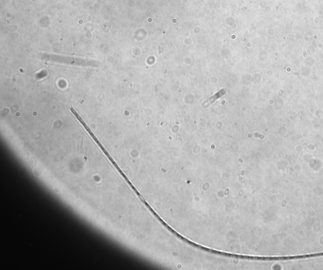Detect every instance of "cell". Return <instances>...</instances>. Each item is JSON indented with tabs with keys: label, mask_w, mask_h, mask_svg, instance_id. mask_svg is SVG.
Instances as JSON below:
<instances>
[{
	"label": "cell",
	"mask_w": 323,
	"mask_h": 270,
	"mask_svg": "<svg viewBox=\"0 0 323 270\" xmlns=\"http://www.w3.org/2000/svg\"><path fill=\"white\" fill-rule=\"evenodd\" d=\"M323 256L322 253L314 254H302V255L277 256V257H258V259L262 260H289V259H304L315 258V257Z\"/></svg>",
	"instance_id": "6da1fadb"
}]
</instances>
